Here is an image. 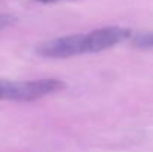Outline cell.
Returning a JSON list of instances; mask_svg holds the SVG:
<instances>
[{"instance_id":"obj_4","label":"cell","mask_w":153,"mask_h":152,"mask_svg":"<svg viewBox=\"0 0 153 152\" xmlns=\"http://www.w3.org/2000/svg\"><path fill=\"white\" fill-rule=\"evenodd\" d=\"M132 45L137 46V48H143V49L153 48V31L135 34L134 39H132Z\"/></svg>"},{"instance_id":"obj_7","label":"cell","mask_w":153,"mask_h":152,"mask_svg":"<svg viewBox=\"0 0 153 152\" xmlns=\"http://www.w3.org/2000/svg\"><path fill=\"white\" fill-rule=\"evenodd\" d=\"M36 1H40V3H55V1H61V0H36Z\"/></svg>"},{"instance_id":"obj_5","label":"cell","mask_w":153,"mask_h":152,"mask_svg":"<svg viewBox=\"0 0 153 152\" xmlns=\"http://www.w3.org/2000/svg\"><path fill=\"white\" fill-rule=\"evenodd\" d=\"M12 81H0V100H10Z\"/></svg>"},{"instance_id":"obj_2","label":"cell","mask_w":153,"mask_h":152,"mask_svg":"<svg viewBox=\"0 0 153 152\" xmlns=\"http://www.w3.org/2000/svg\"><path fill=\"white\" fill-rule=\"evenodd\" d=\"M36 52L46 58H70L86 54L85 51V34L64 36L40 43Z\"/></svg>"},{"instance_id":"obj_6","label":"cell","mask_w":153,"mask_h":152,"mask_svg":"<svg viewBox=\"0 0 153 152\" xmlns=\"http://www.w3.org/2000/svg\"><path fill=\"white\" fill-rule=\"evenodd\" d=\"M15 21H16V18L13 15H10V13H0V30L12 25Z\"/></svg>"},{"instance_id":"obj_3","label":"cell","mask_w":153,"mask_h":152,"mask_svg":"<svg viewBox=\"0 0 153 152\" xmlns=\"http://www.w3.org/2000/svg\"><path fill=\"white\" fill-rule=\"evenodd\" d=\"M129 36H131V30L123 28V27L97 28L85 34V49H86V54L101 52L126 40Z\"/></svg>"},{"instance_id":"obj_1","label":"cell","mask_w":153,"mask_h":152,"mask_svg":"<svg viewBox=\"0 0 153 152\" xmlns=\"http://www.w3.org/2000/svg\"><path fill=\"white\" fill-rule=\"evenodd\" d=\"M65 85L59 79H36V81H22L12 82L10 100L13 101H33L45 96L62 90Z\"/></svg>"}]
</instances>
